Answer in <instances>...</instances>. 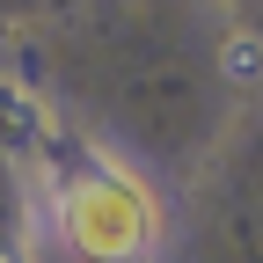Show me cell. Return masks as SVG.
<instances>
[{
	"mask_svg": "<svg viewBox=\"0 0 263 263\" xmlns=\"http://www.w3.org/2000/svg\"><path fill=\"white\" fill-rule=\"evenodd\" d=\"M59 234L88 263H139L154 249V205L132 176H66L59 183Z\"/></svg>",
	"mask_w": 263,
	"mask_h": 263,
	"instance_id": "obj_1",
	"label": "cell"
},
{
	"mask_svg": "<svg viewBox=\"0 0 263 263\" xmlns=\"http://www.w3.org/2000/svg\"><path fill=\"white\" fill-rule=\"evenodd\" d=\"M212 66H219V81L234 95H263V29H227Z\"/></svg>",
	"mask_w": 263,
	"mask_h": 263,
	"instance_id": "obj_2",
	"label": "cell"
},
{
	"mask_svg": "<svg viewBox=\"0 0 263 263\" xmlns=\"http://www.w3.org/2000/svg\"><path fill=\"white\" fill-rule=\"evenodd\" d=\"M0 263H15V241H0Z\"/></svg>",
	"mask_w": 263,
	"mask_h": 263,
	"instance_id": "obj_3",
	"label": "cell"
}]
</instances>
